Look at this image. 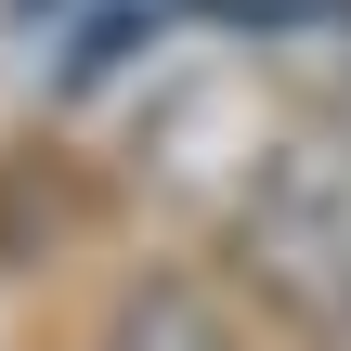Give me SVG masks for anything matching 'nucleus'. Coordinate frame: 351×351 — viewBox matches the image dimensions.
<instances>
[{
  "label": "nucleus",
  "instance_id": "nucleus-1",
  "mask_svg": "<svg viewBox=\"0 0 351 351\" xmlns=\"http://www.w3.org/2000/svg\"><path fill=\"white\" fill-rule=\"evenodd\" d=\"M247 261H261L274 300L351 313V117L300 130V143L247 182Z\"/></svg>",
  "mask_w": 351,
  "mask_h": 351
},
{
  "label": "nucleus",
  "instance_id": "nucleus-2",
  "mask_svg": "<svg viewBox=\"0 0 351 351\" xmlns=\"http://www.w3.org/2000/svg\"><path fill=\"white\" fill-rule=\"evenodd\" d=\"M104 351H247V326H234L195 274H143V287L104 313Z\"/></svg>",
  "mask_w": 351,
  "mask_h": 351
}]
</instances>
